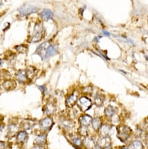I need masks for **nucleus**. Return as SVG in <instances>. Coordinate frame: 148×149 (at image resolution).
I'll use <instances>...</instances> for the list:
<instances>
[{
    "mask_svg": "<svg viewBox=\"0 0 148 149\" xmlns=\"http://www.w3.org/2000/svg\"><path fill=\"white\" fill-rule=\"evenodd\" d=\"M132 133V130L127 126H120L117 127V136L120 141L123 142H126L129 137L130 134Z\"/></svg>",
    "mask_w": 148,
    "mask_h": 149,
    "instance_id": "obj_1",
    "label": "nucleus"
},
{
    "mask_svg": "<svg viewBox=\"0 0 148 149\" xmlns=\"http://www.w3.org/2000/svg\"><path fill=\"white\" fill-rule=\"evenodd\" d=\"M33 36L31 37V42L33 43H36L42 40L44 36V29L42 26V24L41 23H38L34 28L33 30Z\"/></svg>",
    "mask_w": 148,
    "mask_h": 149,
    "instance_id": "obj_2",
    "label": "nucleus"
},
{
    "mask_svg": "<svg viewBox=\"0 0 148 149\" xmlns=\"http://www.w3.org/2000/svg\"><path fill=\"white\" fill-rule=\"evenodd\" d=\"M77 105L82 111H87L92 106V101L87 96H81L78 99Z\"/></svg>",
    "mask_w": 148,
    "mask_h": 149,
    "instance_id": "obj_3",
    "label": "nucleus"
},
{
    "mask_svg": "<svg viewBox=\"0 0 148 149\" xmlns=\"http://www.w3.org/2000/svg\"><path fill=\"white\" fill-rule=\"evenodd\" d=\"M54 125V121L51 117H46L40 121V127L42 130H50Z\"/></svg>",
    "mask_w": 148,
    "mask_h": 149,
    "instance_id": "obj_4",
    "label": "nucleus"
},
{
    "mask_svg": "<svg viewBox=\"0 0 148 149\" xmlns=\"http://www.w3.org/2000/svg\"><path fill=\"white\" fill-rule=\"evenodd\" d=\"M38 11V8L37 7L32 6H25L21 7L19 9V13L21 16H26V15H31L36 13Z\"/></svg>",
    "mask_w": 148,
    "mask_h": 149,
    "instance_id": "obj_5",
    "label": "nucleus"
},
{
    "mask_svg": "<svg viewBox=\"0 0 148 149\" xmlns=\"http://www.w3.org/2000/svg\"><path fill=\"white\" fill-rule=\"evenodd\" d=\"M50 46H51V43H50L49 41H47V42H44V43H42L37 47L35 54L39 55L42 57V60H44V56H45L46 51H47V50L48 49V47Z\"/></svg>",
    "mask_w": 148,
    "mask_h": 149,
    "instance_id": "obj_6",
    "label": "nucleus"
},
{
    "mask_svg": "<svg viewBox=\"0 0 148 149\" xmlns=\"http://www.w3.org/2000/svg\"><path fill=\"white\" fill-rule=\"evenodd\" d=\"M97 145L101 149H107L110 147L111 145V140L109 136H101L98 139Z\"/></svg>",
    "mask_w": 148,
    "mask_h": 149,
    "instance_id": "obj_7",
    "label": "nucleus"
},
{
    "mask_svg": "<svg viewBox=\"0 0 148 149\" xmlns=\"http://www.w3.org/2000/svg\"><path fill=\"white\" fill-rule=\"evenodd\" d=\"M92 120V118L89 115H83L79 118V123L81 126L88 127L91 124Z\"/></svg>",
    "mask_w": 148,
    "mask_h": 149,
    "instance_id": "obj_8",
    "label": "nucleus"
},
{
    "mask_svg": "<svg viewBox=\"0 0 148 149\" xmlns=\"http://www.w3.org/2000/svg\"><path fill=\"white\" fill-rule=\"evenodd\" d=\"M112 130V126L108 124H102L99 130V133L101 136H109L110 131Z\"/></svg>",
    "mask_w": 148,
    "mask_h": 149,
    "instance_id": "obj_9",
    "label": "nucleus"
},
{
    "mask_svg": "<svg viewBox=\"0 0 148 149\" xmlns=\"http://www.w3.org/2000/svg\"><path fill=\"white\" fill-rule=\"evenodd\" d=\"M46 142H47V135L44 133V134L39 135L35 139L33 144H34V146H44Z\"/></svg>",
    "mask_w": 148,
    "mask_h": 149,
    "instance_id": "obj_10",
    "label": "nucleus"
},
{
    "mask_svg": "<svg viewBox=\"0 0 148 149\" xmlns=\"http://www.w3.org/2000/svg\"><path fill=\"white\" fill-rule=\"evenodd\" d=\"M27 74H26V70H19L15 74V78L20 83H24L27 80Z\"/></svg>",
    "mask_w": 148,
    "mask_h": 149,
    "instance_id": "obj_11",
    "label": "nucleus"
},
{
    "mask_svg": "<svg viewBox=\"0 0 148 149\" xmlns=\"http://www.w3.org/2000/svg\"><path fill=\"white\" fill-rule=\"evenodd\" d=\"M77 101H78V97L74 93H72L67 97L66 100H65V105L67 107L72 108L77 103Z\"/></svg>",
    "mask_w": 148,
    "mask_h": 149,
    "instance_id": "obj_12",
    "label": "nucleus"
},
{
    "mask_svg": "<svg viewBox=\"0 0 148 149\" xmlns=\"http://www.w3.org/2000/svg\"><path fill=\"white\" fill-rule=\"evenodd\" d=\"M28 139V133L26 131H20L17 134V142L18 144H24Z\"/></svg>",
    "mask_w": 148,
    "mask_h": 149,
    "instance_id": "obj_13",
    "label": "nucleus"
},
{
    "mask_svg": "<svg viewBox=\"0 0 148 149\" xmlns=\"http://www.w3.org/2000/svg\"><path fill=\"white\" fill-rule=\"evenodd\" d=\"M92 128L94 130L96 131H99L100 128H101V125H102V121H101V118L96 117V118H92V123H91Z\"/></svg>",
    "mask_w": 148,
    "mask_h": 149,
    "instance_id": "obj_14",
    "label": "nucleus"
},
{
    "mask_svg": "<svg viewBox=\"0 0 148 149\" xmlns=\"http://www.w3.org/2000/svg\"><path fill=\"white\" fill-rule=\"evenodd\" d=\"M35 124H36V122L34 121V120H25L22 122V124H20V127H21L22 129L27 130L32 129Z\"/></svg>",
    "mask_w": 148,
    "mask_h": 149,
    "instance_id": "obj_15",
    "label": "nucleus"
},
{
    "mask_svg": "<svg viewBox=\"0 0 148 149\" xmlns=\"http://www.w3.org/2000/svg\"><path fill=\"white\" fill-rule=\"evenodd\" d=\"M53 17H54V13H53L52 11L49 9L43 10L41 13V17L44 21H48V20L53 18Z\"/></svg>",
    "mask_w": 148,
    "mask_h": 149,
    "instance_id": "obj_16",
    "label": "nucleus"
},
{
    "mask_svg": "<svg viewBox=\"0 0 148 149\" xmlns=\"http://www.w3.org/2000/svg\"><path fill=\"white\" fill-rule=\"evenodd\" d=\"M2 87L6 91H11V90L15 89L16 87V82L14 80H6L2 84Z\"/></svg>",
    "mask_w": 148,
    "mask_h": 149,
    "instance_id": "obj_17",
    "label": "nucleus"
},
{
    "mask_svg": "<svg viewBox=\"0 0 148 149\" xmlns=\"http://www.w3.org/2000/svg\"><path fill=\"white\" fill-rule=\"evenodd\" d=\"M60 127L63 128V129L69 130H71L73 127H74V123H73L72 120H68V119H65V120H63L60 121Z\"/></svg>",
    "mask_w": 148,
    "mask_h": 149,
    "instance_id": "obj_18",
    "label": "nucleus"
},
{
    "mask_svg": "<svg viewBox=\"0 0 148 149\" xmlns=\"http://www.w3.org/2000/svg\"><path fill=\"white\" fill-rule=\"evenodd\" d=\"M83 145L86 146V148H87L88 149H93L96 144L95 143L94 140L92 138L87 136L85 137L84 140L83 141Z\"/></svg>",
    "mask_w": 148,
    "mask_h": 149,
    "instance_id": "obj_19",
    "label": "nucleus"
},
{
    "mask_svg": "<svg viewBox=\"0 0 148 149\" xmlns=\"http://www.w3.org/2000/svg\"><path fill=\"white\" fill-rule=\"evenodd\" d=\"M56 51H57V47H56V45H51V46L48 47V49L46 51L45 56H44V60H45V59H47L49 57H51V56H54L56 53Z\"/></svg>",
    "mask_w": 148,
    "mask_h": 149,
    "instance_id": "obj_20",
    "label": "nucleus"
},
{
    "mask_svg": "<svg viewBox=\"0 0 148 149\" xmlns=\"http://www.w3.org/2000/svg\"><path fill=\"white\" fill-rule=\"evenodd\" d=\"M105 101V96L101 93H97L94 100V103L97 106H101Z\"/></svg>",
    "mask_w": 148,
    "mask_h": 149,
    "instance_id": "obj_21",
    "label": "nucleus"
},
{
    "mask_svg": "<svg viewBox=\"0 0 148 149\" xmlns=\"http://www.w3.org/2000/svg\"><path fill=\"white\" fill-rule=\"evenodd\" d=\"M105 115L107 118H109L110 119L112 117L116 115L115 109L113 106H108L105 109Z\"/></svg>",
    "mask_w": 148,
    "mask_h": 149,
    "instance_id": "obj_22",
    "label": "nucleus"
},
{
    "mask_svg": "<svg viewBox=\"0 0 148 149\" xmlns=\"http://www.w3.org/2000/svg\"><path fill=\"white\" fill-rule=\"evenodd\" d=\"M55 110H56V109H55V106H54L53 104H51V103H49V104H47V105H46L45 107L44 108V111L45 112V114L47 115H53V114L54 113Z\"/></svg>",
    "mask_w": 148,
    "mask_h": 149,
    "instance_id": "obj_23",
    "label": "nucleus"
},
{
    "mask_svg": "<svg viewBox=\"0 0 148 149\" xmlns=\"http://www.w3.org/2000/svg\"><path fill=\"white\" fill-rule=\"evenodd\" d=\"M26 74H27L28 78H33L37 74L38 70L34 66H30V67L28 68L27 70H26Z\"/></svg>",
    "mask_w": 148,
    "mask_h": 149,
    "instance_id": "obj_24",
    "label": "nucleus"
},
{
    "mask_svg": "<svg viewBox=\"0 0 148 149\" xmlns=\"http://www.w3.org/2000/svg\"><path fill=\"white\" fill-rule=\"evenodd\" d=\"M72 142L73 146L77 149H78V148H81L83 146V140L80 137H75V138L72 139Z\"/></svg>",
    "mask_w": 148,
    "mask_h": 149,
    "instance_id": "obj_25",
    "label": "nucleus"
},
{
    "mask_svg": "<svg viewBox=\"0 0 148 149\" xmlns=\"http://www.w3.org/2000/svg\"><path fill=\"white\" fill-rule=\"evenodd\" d=\"M128 149H143V145L140 141H134L129 146Z\"/></svg>",
    "mask_w": 148,
    "mask_h": 149,
    "instance_id": "obj_26",
    "label": "nucleus"
},
{
    "mask_svg": "<svg viewBox=\"0 0 148 149\" xmlns=\"http://www.w3.org/2000/svg\"><path fill=\"white\" fill-rule=\"evenodd\" d=\"M78 134L81 136L87 137L88 136V128L87 127H84V126H81L78 130Z\"/></svg>",
    "mask_w": 148,
    "mask_h": 149,
    "instance_id": "obj_27",
    "label": "nucleus"
},
{
    "mask_svg": "<svg viewBox=\"0 0 148 149\" xmlns=\"http://www.w3.org/2000/svg\"><path fill=\"white\" fill-rule=\"evenodd\" d=\"M8 133L11 135L15 134L16 133H17V131H18V127H17L16 124H11L8 126Z\"/></svg>",
    "mask_w": 148,
    "mask_h": 149,
    "instance_id": "obj_28",
    "label": "nucleus"
},
{
    "mask_svg": "<svg viewBox=\"0 0 148 149\" xmlns=\"http://www.w3.org/2000/svg\"><path fill=\"white\" fill-rule=\"evenodd\" d=\"M15 48L17 49V51L20 52V53L24 54L26 53L27 51V46L25 45H17L15 47Z\"/></svg>",
    "mask_w": 148,
    "mask_h": 149,
    "instance_id": "obj_29",
    "label": "nucleus"
},
{
    "mask_svg": "<svg viewBox=\"0 0 148 149\" xmlns=\"http://www.w3.org/2000/svg\"><path fill=\"white\" fill-rule=\"evenodd\" d=\"M6 148V143L2 141H0V149H4Z\"/></svg>",
    "mask_w": 148,
    "mask_h": 149,
    "instance_id": "obj_30",
    "label": "nucleus"
},
{
    "mask_svg": "<svg viewBox=\"0 0 148 149\" xmlns=\"http://www.w3.org/2000/svg\"><path fill=\"white\" fill-rule=\"evenodd\" d=\"M31 149H44V146H33Z\"/></svg>",
    "mask_w": 148,
    "mask_h": 149,
    "instance_id": "obj_31",
    "label": "nucleus"
},
{
    "mask_svg": "<svg viewBox=\"0 0 148 149\" xmlns=\"http://www.w3.org/2000/svg\"><path fill=\"white\" fill-rule=\"evenodd\" d=\"M38 89H40L41 90V91H42V92H44V91H45V90H46V87H45V86H38Z\"/></svg>",
    "mask_w": 148,
    "mask_h": 149,
    "instance_id": "obj_32",
    "label": "nucleus"
},
{
    "mask_svg": "<svg viewBox=\"0 0 148 149\" xmlns=\"http://www.w3.org/2000/svg\"><path fill=\"white\" fill-rule=\"evenodd\" d=\"M103 34L105 35V36H110V33H108V32L106 31V30H103Z\"/></svg>",
    "mask_w": 148,
    "mask_h": 149,
    "instance_id": "obj_33",
    "label": "nucleus"
},
{
    "mask_svg": "<svg viewBox=\"0 0 148 149\" xmlns=\"http://www.w3.org/2000/svg\"><path fill=\"white\" fill-rule=\"evenodd\" d=\"M101 38V36H99V37H96V38H94V40H95V41H97V42H99V39H100V38Z\"/></svg>",
    "mask_w": 148,
    "mask_h": 149,
    "instance_id": "obj_34",
    "label": "nucleus"
},
{
    "mask_svg": "<svg viewBox=\"0 0 148 149\" xmlns=\"http://www.w3.org/2000/svg\"><path fill=\"white\" fill-rule=\"evenodd\" d=\"M2 130H3V126H2V124H0V133L2 132Z\"/></svg>",
    "mask_w": 148,
    "mask_h": 149,
    "instance_id": "obj_35",
    "label": "nucleus"
},
{
    "mask_svg": "<svg viewBox=\"0 0 148 149\" xmlns=\"http://www.w3.org/2000/svg\"><path fill=\"white\" fill-rule=\"evenodd\" d=\"M120 149H128V147H126V146H123V147H121Z\"/></svg>",
    "mask_w": 148,
    "mask_h": 149,
    "instance_id": "obj_36",
    "label": "nucleus"
},
{
    "mask_svg": "<svg viewBox=\"0 0 148 149\" xmlns=\"http://www.w3.org/2000/svg\"><path fill=\"white\" fill-rule=\"evenodd\" d=\"M1 65H2V60H0V66H1Z\"/></svg>",
    "mask_w": 148,
    "mask_h": 149,
    "instance_id": "obj_37",
    "label": "nucleus"
},
{
    "mask_svg": "<svg viewBox=\"0 0 148 149\" xmlns=\"http://www.w3.org/2000/svg\"><path fill=\"white\" fill-rule=\"evenodd\" d=\"M146 59H147V60H148V56H146Z\"/></svg>",
    "mask_w": 148,
    "mask_h": 149,
    "instance_id": "obj_38",
    "label": "nucleus"
},
{
    "mask_svg": "<svg viewBox=\"0 0 148 149\" xmlns=\"http://www.w3.org/2000/svg\"><path fill=\"white\" fill-rule=\"evenodd\" d=\"M1 5H2V2H0V6H1Z\"/></svg>",
    "mask_w": 148,
    "mask_h": 149,
    "instance_id": "obj_39",
    "label": "nucleus"
}]
</instances>
